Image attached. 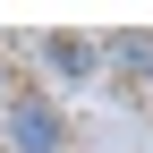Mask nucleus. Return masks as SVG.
Returning <instances> with one entry per match:
<instances>
[{"mask_svg":"<svg viewBox=\"0 0 153 153\" xmlns=\"http://www.w3.org/2000/svg\"><path fill=\"white\" fill-rule=\"evenodd\" d=\"M0 145L9 153H68V111L51 102V94H26L17 85L9 102H0Z\"/></svg>","mask_w":153,"mask_h":153,"instance_id":"nucleus-1","label":"nucleus"},{"mask_svg":"<svg viewBox=\"0 0 153 153\" xmlns=\"http://www.w3.org/2000/svg\"><path fill=\"white\" fill-rule=\"evenodd\" d=\"M43 68L60 76V85H85V76H102V43H94V34H43Z\"/></svg>","mask_w":153,"mask_h":153,"instance_id":"nucleus-2","label":"nucleus"},{"mask_svg":"<svg viewBox=\"0 0 153 153\" xmlns=\"http://www.w3.org/2000/svg\"><path fill=\"white\" fill-rule=\"evenodd\" d=\"M102 68H119V85H153V34H111Z\"/></svg>","mask_w":153,"mask_h":153,"instance_id":"nucleus-3","label":"nucleus"},{"mask_svg":"<svg viewBox=\"0 0 153 153\" xmlns=\"http://www.w3.org/2000/svg\"><path fill=\"white\" fill-rule=\"evenodd\" d=\"M9 94H17V68H9V60H0V102H9Z\"/></svg>","mask_w":153,"mask_h":153,"instance_id":"nucleus-4","label":"nucleus"}]
</instances>
